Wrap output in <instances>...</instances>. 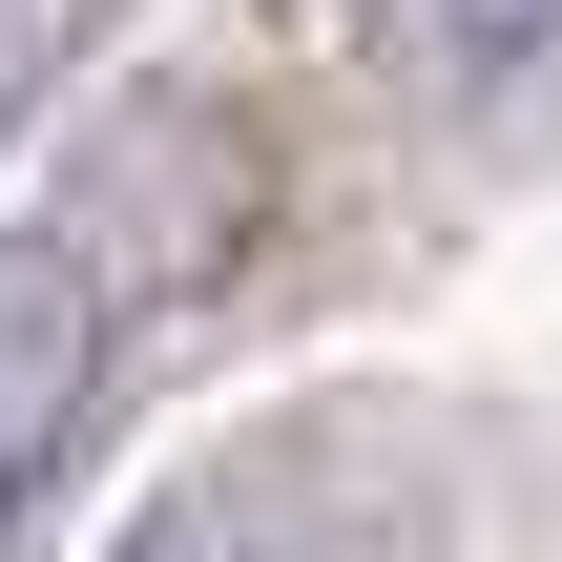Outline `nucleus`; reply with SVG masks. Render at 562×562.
Returning a JSON list of instances; mask_svg holds the SVG:
<instances>
[{
    "instance_id": "f257e3e1",
    "label": "nucleus",
    "mask_w": 562,
    "mask_h": 562,
    "mask_svg": "<svg viewBox=\"0 0 562 562\" xmlns=\"http://www.w3.org/2000/svg\"><path fill=\"white\" fill-rule=\"evenodd\" d=\"M83 417H104V271H83L63 229H0V562L63 501Z\"/></svg>"
},
{
    "instance_id": "f03ea898",
    "label": "nucleus",
    "mask_w": 562,
    "mask_h": 562,
    "mask_svg": "<svg viewBox=\"0 0 562 562\" xmlns=\"http://www.w3.org/2000/svg\"><path fill=\"white\" fill-rule=\"evenodd\" d=\"M125 562H396L313 459H229V480H188V501H146Z\"/></svg>"
},
{
    "instance_id": "7ed1b4c3",
    "label": "nucleus",
    "mask_w": 562,
    "mask_h": 562,
    "mask_svg": "<svg viewBox=\"0 0 562 562\" xmlns=\"http://www.w3.org/2000/svg\"><path fill=\"white\" fill-rule=\"evenodd\" d=\"M375 42L438 63V83H501V63H542V42H562V0H375Z\"/></svg>"
}]
</instances>
